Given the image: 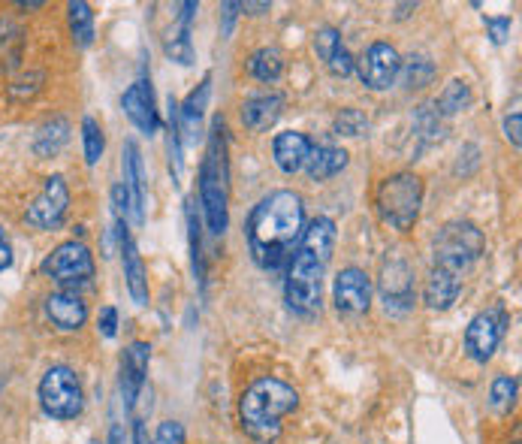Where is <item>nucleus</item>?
<instances>
[{
	"label": "nucleus",
	"instance_id": "1",
	"mask_svg": "<svg viewBox=\"0 0 522 444\" xmlns=\"http://www.w3.org/2000/svg\"><path fill=\"white\" fill-rule=\"evenodd\" d=\"M305 230V206L302 197L293 191H272L266 194L245 227L248 248L257 266L275 272L287 263L293 248L299 245Z\"/></svg>",
	"mask_w": 522,
	"mask_h": 444
},
{
	"label": "nucleus",
	"instance_id": "2",
	"mask_svg": "<svg viewBox=\"0 0 522 444\" xmlns=\"http://www.w3.org/2000/svg\"><path fill=\"white\" fill-rule=\"evenodd\" d=\"M332 248H335V221L326 215H317L302 230V239L293 251V263L284 278V300L293 315L311 318L320 312L323 275H326Z\"/></svg>",
	"mask_w": 522,
	"mask_h": 444
},
{
	"label": "nucleus",
	"instance_id": "3",
	"mask_svg": "<svg viewBox=\"0 0 522 444\" xmlns=\"http://www.w3.org/2000/svg\"><path fill=\"white\" fill-rule=\"evenodd\" d=\"M296 405H299V393L287 381L257 378L239 396V423L254 441L272 444L281 435V420L290 411H296Z\"/></svg>",
	"mask_w": 522,
	"mask_h": 444
},
{
	"label": "nucleus",
	"instance_id": "4",
	"mask_svg": "<svg viewBox=\"0 0 522 444\" xmlns=\"http://www.w3.org/2000/svg\"><path fill=\"white\" fill-rule=\"evenodd\" d=\"M227 136H224V121L218 118L212 124L209 136V152L200 167V203L206 212V224L212 236H224L230 215H227Z\"/></svg>",
	"mask_w": 522,
	"mask_h": 444
},
{
	"label": "nucleus",
	"instance_id": "5",
	"mask_svg": "<svg viewBox=\"0 0 522 444\" xmlns=\"http://www.w3.org/2000/svg\"><path fill=\"white\" fill-rule=\"evenodd\" d=\"M420 206H423V182L414 173H396L390 179L381 182L378 188V212L381 218L399 230L408 233L417 218H420Z\"/></svg>",
	"mask_w": 522,
	"mask_h": 444
},
{
	"label": "nucleus",
	"instance_id": "6",
	"mask_svg": "<svg viewBox=\"0 0 522 444\" xmlns=\"http://www.w3.org/2000/svg\"><path fill=\"white\" fill-rule=\"evenodd\" d=\"M486 239L471 221H450L435 236V266L465 275L483 254Z\"/></svg>",
	"mask_w": 522,
	"mask_h": 444
},
{
	"label": "nucleus",
	"instance_id": "7",
	"mask_svg": "<svg viewBox=\"0 0 522 444\" xmlns=\"http://www.w3.org/2000/svg\"><path fill=\"white\" fill-rule=\"evenodd\" d=\"M40 405L55 420H76L85 405L82 384L70 366H52L40 381Z\"/></svg>",
	"mask_w": 522,
	"mask_h": 444
},
{
	"label": "nucleus",
	"instance_id": "8",
	"mask_svg": "<svg viewBox=\"0 0 522 444\" xmlns=\"http://www.w3.org/2000/svg\"><path fill=\"white\" fill-rule=\"evenodd\" d=\"M43 272L52 275L61 287H79L88 284L94 278V257L82 242H64L58 245L46 260H43Z\"/></svg>",
	"mask_w": 522,
	"mask_h": 444
},
{
	"label": "nucleus",
	"instance_id": "9",
	"mask_svg": "<svg viewBox=\"0 0 522 444\" xmlns=\"http://www.w3.org/2000/svg\"><path fill=\"white\" fill-rule=\"evenodd\" d=\"M332 300H335L338 315H344V318L366 315L372 306V278L357 266L341 269L332 284Z\"/></svg>",
	"mask_w": 522,
	"mask_h": 444
},
{
	"label": "nucleus",
	"instance_id": "10",
	"mask_svg": "<svg viewBox=\"0 0 522 444\" xmlns=\"http://www.w3.org/2000/svg\"><path fill=\"white\" fill-rule=\"evenodd\" d=\"M504 330H507V312L501 306L474 315L471 324L465 327V351H468V357L474 363H486L495 354Z\"/></svg>",
	"mask_w": 522,
	"mask_h": 444
},
{
	"label": "nucleus",
	"instance_id": "11",
	"mask_svg": "<svg viewBox=\"0 0 522 444\" xmlns=\"http://www.w3.org/2000/svg\"><path fill=\"white\" fill-rule=\"evenodd\" d=\"M381 300H384V309L393 312V315H405V312L414 309V300H417L414 269L402 257H393V260L384 263V272H381Z\"/></svg>",
	"mask_w": 522,
	"mask_h": 444
},
{
	"label": "nucleus",
	"instance_id": "12",
	"mask_svg": "<svg viewBox=\"0 0 522 444\" xmlns=\"http://www.w3.org/2000/svg\"><path fill=\"white\" fill-rule=\"evenodd\" d=\"M70 206V188L64 182V176H49L43 185V194L28 206L25 221L37 230H55Z\"/></svg>",
	"mask_w": 522,
	"mask_h": 444
},
{
	"label": "nucleus",
	"instance_id": "13",
	"mask_svg": "<svg viewBox=\"0 0 522 444\" xmlns=\"http://www.w3.org/2000/svg\"><path fill=\"white\" fill-rule=\"evenodd\" d=\"M402 70V58L390 43H372L360 61V79L372 91H387Z\"/></svg>",
	"mask_w": 522,
	"mask_h": 444
},
{
	"label": "nucleus",
	"instance_id": "14",
	"mask_svg": "<svg viewBox=\"0 0 522 444\" xmlns=\"http://www.w3.org/2000/svg\"><path fill=\"white\" fill-rule=\"evenodd\" d=\"M121 106L127 112V118L145 133V136H154L160 130V115H157V106H154V94H151V85L145 79H139L136 85H130L121 97Z\"/></svg>",
	"mask_w": 522,
	"mask_h": 444
},
{
	"label": "nucleus",
	"instance_id": "15",
	"mask_svg": "<svg viewBox=\"0 0 522 444\" xmlns=\"http://www.w3.org/2000/svg\"><path fill=\"white\" fill-rule=\"evenodd\" d=\"M118 239H121V257H124V278H127V290L133 296L136 306H148V275H145V263L127 233V221H118Z\"/></svg>",
	"mask_w": 522,
	"mask_h": 444
},
{
	"label": "nucleus",
	"instance_id": "16",
	"mask_svg": "<svg viewBox=\"0 0 522 444\" xmlns=\"http://www.w3.org/2000/svg\"><path fill=\"white\" fill-rule=\"evenodd\" d=\"M148 363H151L148 342H133L124 351V360H121V390H124L127 408L136 405V396H139V390L145 384V375H148Z\"/></svg>",
	"mask_w": 522,
	"mask_h": 444
},
{
	"label": "nucleus",
	"instance_id": "17",
	"mask_svg": "<svg viewBox=\"0 0 522 444\" xmlns=\"http://www.w3.org/2000/svg\"><path fill=\"white\" fill-rule=\"evenodd\" d=\"M311 145H314V142H311L305 133H299V130H284V133H278L275 142H272V158H275L278 170L287 173V176L299 173V170L305 167L308 155H311Z\"/></svg>",
	"mask_w": 522,
	"mask_h": 444
},
{
	"label": "nucleus",
	"instance_id": "18",
	"mask_svg": "<svg viewBox=\"0 0 522 444\" xmlns=\"http://www.w3.org/2000/svg\"><path fill=\"white\" fill-rule=\"evenodd\" d=\"M121 170H124V182H121V185H124V191H127L133 221L142 224V218H145V179H142V158H139V148H136L133 139L124 142Z\"/></svg>",
	"mask_w": 522,
	"mask_h": 444
},
{
	"label": "nucleus",
	"instance_id": "19",
	"mask_svg": "<svg viewBox=\"0 0 522 444\" xmlns=\"http://www.w3.org/2000/svg\"><path fill=\"white\" fill-rule=\"evenodd\" d=\"M46 315L58 330H79L88 321V306L76 290H58L46 300Z\"/></svg>",
	"mask_w": 522,
	"mask_h": 444
},
{
	"label": "nucleus",
	"instance_id": "20",
	"mask_svg": "<svg viewBox=\"0 0 522 444\" xmlns=\"http://www.w3.org/2000/svg\"><path fill=\"white\" fill-rule=\"evenodd\" d=\"M459 290H462V275L432 266L423 287V300L432 312H447L459 300Z\"/></svg>",
	"mask_w": 522,
	"mask_h": 444
},
{
	"label": "nucleus",
	"instance_id": "21",
	"mask_svg": "<svg viewBox=\"0 0 522 444\" xmlns=\"http://www.w3.org/2000/svg\"><path fill=\"white\" fill-rule=\"evenodd\" d=\"M281 109H284V97L269 91V94H257L251 100H245L242 106V124L254 133H263L269 130L278 118H281Z\"/></svg>",
	"mask_w": 522,
	"mask_h": 444
},
{
	"label": "nucleus",
	"instance_id": "22",
	"mask_svg": "<svg viewBox=\"0 0 522 444\" xmlns=\"http://www.w3.org/2000/svg\"><path fill=\"white\" fill-rule=\"evenodd\" d=\"M347 167V152L338 145H311V155L305 161V170L314 182H326L338 176Z\"/></svg>",
	"mask_w": 522,
	"mask_h": 444
},
{
	"label": "nucleus",
	"instance_id": "23",
	"mask_svg": "<svg viewBox=\"0 0 522 444\" xmlns=\"http://www.w3.org/2000/svg\"><path fill=\"white\" fill-rule=\"evenodd\" d=\"M209 91H212V76H206L200 91H194L185 100V106H179V124H185V133H188L191 142H197V136H200V121H203V112H206Z\"/></svg>",
	"mask_w": 522,
	"mask_h": 444
},
{
	"label": "nucleus",
	"instance_id": "24",
	"mask_svg": "<svg viewBox=\"0 0 522 444\" xmlns=\"http://www.w3.org/2000/svg\"><path fill=\"white\" fill-rule=\"evenodd\" d=\"M67 139H70V121L58 115V118H52V121H46L40 127V133L34 139V152L40 158H52V155H58L61 148L67 145Z\"/></svg>",
	"mask_w": 522,
	"mask_h": 444
},
{
	"label": "nucleus",
	"instance_id": "25",
	"mask_svg": "<svg viewBox=\"0 0 522 444\" xmlns=\"http://www.w3.org/2000/svg\"><path fill=\"white\" fill-rule=\"evenodd\" d=\"M248 73H251L257 82L272 85V82H278V79L284 76V55H281L278 49H272V46H263V49H257V52L248 58Z\"/></svg>",
	"mask_w": 522,
	"mask_h": 444
},
{
	"label": "nucleus",
	"instance_id": "26",
	"mask_svg": "<svg viewBox=\"0 0 522 444\" xmlns=\"http://www.w3.org/2000/svg\"><path fill=\"white\" fill-rule=\"evenodd\" d=\"M432 106H435V112H438L441 118H450V115L468 109V106H471V88H468V82H462V79L447 82L444 91L438 94V100H435Z\"/></svg>",
	"mask_w": 522,
	"mask_h": 444
},
{
	"label": "nucleus",
	"instance_id": "27",
	"mask_svg": "<svg viewBox=\"0 0 522 444\" xmlns=\"http://www.w3.org/2000/svg\"><path fill=\"white\" fill-rule=\"evenodd\" d=\"M67 16H70V34L76 40V46H91L94 40V13L85 0H70L67 4Z\"/></svg>",
	"mask_w": 522,
	"mask_h": 444
},
{
	"label": "nucleus",
	"instance_id": "28",
	"mask_svg": "<svg viewBox=\"0 0 522 444\" xmlns=\"http://www.w3.org/2000/svg\"><path fill=\"white\" fill-rule=\"evenodd\" d=\"M414 133L426 142V145H435V142H441L444 139V118L435 112V106L432 103H420L417 109H414Z\"/></svg>",
	"mask_w": 522,
	"mask_h": 444
},
{
	"label": "nucleus",
	"instance_id": "29",
	"mask_svg": "<svg viewBox=\"0 0 522 444\" xmlns=\"http://www.w3.org/2000/svg\"><path fill=\"white\" fill-rule=\"evenodd\" d=\"M399 76L405 79L408 88H426L435 79V64L426 55H414V58H408V64L402 61Z\"/></svg>",
	"mask_w": 522,
	"mask_h": 444
},
{
	"label": "nucleus",
	"instance_id": "30",
	"mask_svg": "<svg viewBox=\"0 0 522 444\" xmlns=\"http://www.w3.org/2000/svg\"><path fill=\"white\" fill-rule=\"evenodd\" d=\"M82 142H85V161H88V167H94L103 158V152H106L103 130H100V124L94 118L82 121Z\"/></svg>",
	"mask_w": 522,
	"mask_h": 444
},
{
	"label": "nucleus",
	"instance_id": "31",
	"mask_svg": "<svg viewBox=\"0 0 522 444\" xmlns=\"http://www.w3.org/2000/svg\"><path fill=\"white\" fill-rule=\"evenodd\" d=\"M516 393H519V384L513 375H498L492 381V390H489V399H492V408L495 411H510L513 402H516Z\"/></svg>",
	"mask_w": 522,
	"mask_h": 444
},
{
	"label": "nucleus",
	"instance_id": "32",
	"mask_svg": "<svg viewBox=\"0 0 522 444\" xmlns=\"http://www.w3.org/2000/svg\"><path fill=\"white\" fill-rule=\"evenodd\" d=\"M332 130L338 136H363L369 130V118L360 109H341L332 121Z\"/></svg>",
	"mask_w": 522,
	"mask_h": 444
},
{
	"label": "nucleus",
	"instance_id": "33",
	"mask_svg": "<svg viewBox=\"0 0 522 444\" xmlns=\"http://www.w3.org/2000/svg\"><path fill=\"white\" fill-rule=\"evenodd\" d=\"M166 55L176 61V64H182V67H191L194 64V46H191V28H179V34L172 37V40H166Z\"/></svg>",
	"mask_w": 522,
	"mask_h": 444
},
{
	"label": "nucleus",
	"instance_id": "34",
	"mask_svg": "<svg viewBox=\"0 0 522 444\" xmlns=\"http://www.w3.org/2000/svg\"><path fill=\"white\" fill-rule=\"evenodd\" d=\"M344 43H341V34L335 31V28H320L317 34H314V52H317V58L326 64L338 49H341Z\"/></svg>",
	"mask_w": 522,
	"mask_h": 444
},
{
	"label": "nucleus",
	"instance_id": "35",
	"mask_svg": "<svg viewBox=\"0 0 522 444\" xmlns=\"http://www.w3.org/2000/svg\"><path fill=\"white\" fill-rule=\"evenodd\" d=\"M151 444H185V426L179 420H163Z\"/></svg>",
	"mask_w": 522,
	"mask_h": 444
},
{
	"label": "nucleus",
	"instance_id": "36",
	"mask_svg": "<svg viewBox=\"0 0 522 444\" xmlns=\"http://www.w3.org/2000/svg\"><path fill=\"white\" fill-rule=\"evenodd\" d=\"M97 330H100V336H106V339H115V333H118V312H115L112 306H103V309H100V318H97Z\"/></svg>",
	"mask_w": 522,
	"mask_h": 444
},
{
	"label": "nucleus",
	"instance_id": "37",
	"mask_svg": "<svg viewBox=\"0 0 522 444\" xmlns=\"http://www.w3.org/2000/svg\"><path fill=\"white\" fill-rule=\"evenodd\" d=\"M486 28H489V37L492 43H507L510 37V16H498V19H486Z\"/></svg>",
	"mask_w": 522,
	"mask_h": 444
},
{
	"label": "nucleus",
	"instance_id": "38",
	"mask_svg": "<svg viewBox=\"0 0 522 444\" xmlns=\"http://www.w3.org/2000/svg\"><path fill=\"white\" fill-rule=\"evenodd\" d=\"M519 127H522V115H519V112H513V115H507V118H504V136L510 139V145H513V148H519V145H522V139H519Z\"/></svg>",
	"mask_w": 522,
	"mask_h": 444
},
{
	"label": "nucleus",
	"instance_id": "39",
	"mask_svg": "<svg viewBox=\"0 0 522 444\" xmlns=\"http://www.w3.org/2000/svg\"><path fill=\"white\" fill-rule=\"evenodd\" d=\"M10 266H13V245H10L4 227H0V272L10 269Z\"/></svg>",
	"mask_w": 522,
	"mask_h": 444
},
{
	"label": "nucleus",
	"instance_id": "40",
	"mask_svg": "<svg viewBox=\"0 0 522 444\" xmlns=\"http://www.w3.org/2000/svg\"><path fill=\"white\" fill-rule=\"evenodd\" d=\"M133 444H148V435H145V426L136 420V426H133Z\"/></svg>",
	"mask_w": 522,
	"mask_h": 444
},
{
	"label": "nucleus",
	"instance_id": "41",
	"mask_svg": "<svg viewBox=\"0 0 522 444\" xmlns=\"http://www.w3.org/2000/svg\"><path fill=\"white\" fill-rule=\"evenodd\" d=\"M242 10H248V13L260 16V13H266V10H269V4H242Z\"/></svg>",
	"mask_w": 522,
	"mask_h": 444
},
{
	"label": "nucleus",
	"instance_id": "42",
	"mask_svg": "<svg viewBox=\"0 0 522 444\" xmlns=\"http://www.w3.org/2000/svg\"><path fill=\"white\" fill-rule=\"evenodd\" d=\"M91 444H97V441H91Z\"/></svg>",
	"mask_w": 522,
	"mask_h": 444
}]
</instances>
